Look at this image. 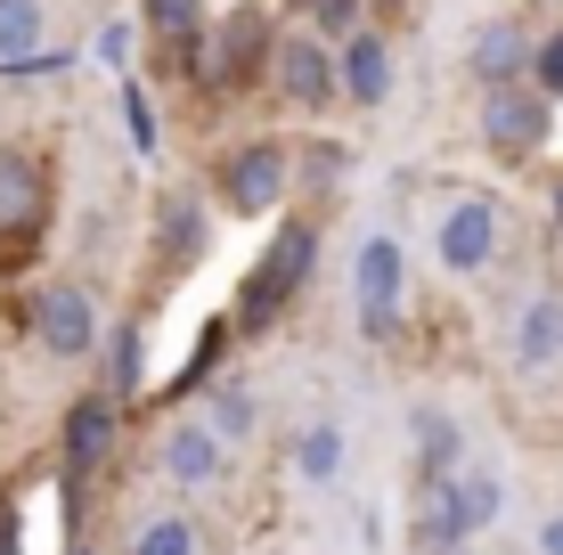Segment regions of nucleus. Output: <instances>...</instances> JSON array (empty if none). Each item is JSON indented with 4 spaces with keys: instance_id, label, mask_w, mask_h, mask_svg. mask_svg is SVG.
<instances>
[{
    "instance_id": "10",
    "label": "nucleus",
    "mask_w": 563,
    "mask_h": 555,
    "mask_svg": "<svg viewBox=\"0 0 563 555\" xmlns=\"http://www.w3.org/2000/svg\"><path fill=\"white\" fill-rule=\"evenodd\" d=\"M212 49H221V82L238 90V82H254L269 57H278V25H269V9H254V0H229Z\"/></svg>"
},
{
    "instance_id": "8",
    "label": "nucleus",
    "mask_w": 563,
    "mask_h": 555,
    "mask_svg": "<svg viewBox=\"0 0 563 555\" xmlns=\"http://www.w3.org/2000/svg\"><path fill=\"white\" fill-rule=\"evenodd\" d=\"M548 123H555L548 90H531V82L482 90V147H490V156H531V147L548 140Z\"/></svg>"
},
{
    "instance_id": "29",
    "label": "nucleus",
    "mask_w": 563,
    "mask_h": 555,
    "mask_svg": "<svg viewBox=\"0 0 563 555\" xmlns=\"http://www.w3.org/2000/svg\"><path fill=\"white\" fill-rule=\"evenodd\" d=\"M539 555H563V514H548V523H539Z\"/></svg>"
},
{
    "instance_id": "3",
    "label": "nucleus",
    "mask_w": 563,
    "mask_h": 555,
    "mask_svg": "<svg viewBox=\"0 0 563 555\" xmlns=\"http://www.w3.org/2000/svg\"><path fill=\"white\" fill-rule=\"evenodd\" d=\"M269 82H278L286 107L319 114L343 99V49L319 42V33H278V57H269Z\"/></svg>"
},
{
    "instance_id": "20",
    "label": "nucleus",
    "mask_w": 563,
    "mask_h": 555,
    "mask_svg": "<svg viewBox=\"0 0 563 555\" xmlns=\"http://www.w3.org/2000/svg\"><path fill=\"white\" fill-rule=\"evenodd\" d=\"M457 507H465V531L482 540V531H498V514H507V482L465 457V466H457Z\"/></svg>"
},
{
    "instance_id": "30",
    "label": "nucleus",
    "mask_w": 563,
    "mask_h": 555,
    "mask_svg": "<svg viewBox=\"0 0 563 555\" xmlns=\"http://www.w3.org/2000/svg\"><path fill=\"white\" fill-rule=\"evenodd\" d=\"M74 555H82V547H74Z\"/></svg>"
},
{
    "instance_id": "27",
    "label": "nucleus",
    "mask_w": 563,
    "mask_h": 555,
    "mask_svg": "<svg viewBox=\"0 0 563 555\" xmlns=\"http://www.w3.org/2000/svg\"><path fill=\"white\" fill-rule=\"evenodd\" d=\"M99 66H114V74H131V25L114 16V25L99 33Z\"/></svg>"
},
{
    "instance_id": "19",
    "label": "nucleus",
    "mask_w": 563,
    "mask_h": 555,
    "mask_svg": "<svg viewBox=\"0 0 563 555\" xmlns=\"http://www.w3.org/2000/svg\"><path fill=\"white\" fill-rule=\"evenodd\" d=\"M205 425L221 433L229 449H245V442H254V425H262V409H254V385H238V376H221V385L205 392Z\"/></svg>"
},
{
    "instance_id": "1",
    "label": "nucleus",
    "mask_w": 563,
    "mask_h": 555,
    "mask_svg": "<svg viewBox=\"0 0 563 555\" xmlns=\"http://www.w3.org/2000/svg\"><path fill=\"white\" fill-rule=\"evenodd\" d=\"M310 262H319V229H310V221H286L278 237H269L262 270L245 278V295H238V335H262L269 319L302 295V286H310Z\"/></svg>"
},
{
    "instance_id": "7",
    "label": "nucleus",
    "mask_w": 563,
    "mask_h": 555,
    "mask_svg": "<svg viewBox=\"0 0 563 555\" xmlns=\"http://www.w3.org/2000/svg\"><path fill=\"white\" fill-rule=\"evenodd\" d=\"M155 474H164L172 490H212V482H229V442L205 417H180V425L155 433Z\"/></svg>"
},
{
    "instance_id": "14",
    "label": "nucleus",
    "mask_w": 563,
    "mask_h": 555,
    "mask_svg": "<svg viewBox=\"0 0 563 555\" xmlns=\"http://www.w3.org/2000/svg\"><path fill=\"white\" fill-rule=\"evenodd\" d=\"M205 245H212L205 197H197V188H164V197H155V254H164L172 270H197Z\"/></svg>"
},
{
    "instance_id": "11",
    "label": "nucleus",
    "mask_w": 563,
    "mask_h": 555,
    "mask_svg": "<svg viewBox=\"0 0 563 555\" xmlns=\"http://www.w3.org/2000/svg\"><path fill=\"white\" fill-rule=\"evenodd\" d=\"M531 57H539V42L515 25V16H490V25L465 42V66H474V82H482V90H515V82H531Z\"/></svg>"
},
{
    "instance_id": "28",
    "label": "nucleus",
    "mask_w": 563,
    "mask_h": 555,
    "mask_svg": "<svg viewBox=\"0 0 563 555\" xmlns=\"http://www.w3.org/2000/svg\"><path fill=\"white\" fill-rule=\"evenodd\" d=\"M335 171H343V147H310V180L327 188V180H335Z\"/></svg>"
},
{
    "instance_id": "4",
    "label": "nucleus",
    "mask_w": 563,
    "mask_h": 555,
    "mask_svg": "<svg viewBox=\"0 0 563 555\" xmlns=\"http://www.w3.org/2000/svg\"><path fill=\"white\" fill-rule=\"evenodd\" d=\"M498 245H507V204L498 197H457L433 229V254L450 278H482L498 262Z\"/></svg>"
},
{
    "instance_id": "16",
    "label": "nucleus",
    "mask_w": 563,
    "mask_h": 555,
    "mask_svg": "<svg viewBox=\"0 0 563 555\" xmlns=\"http://www.w3.org/2000/svg\"><path fill=\"white\" fill-rule=\"evenodd\" d=\"M563 359V295H531L515 319V368H555Z\"/></svg>"
},
{
    "instance_id": "22",
    "label": "nucleus",
    "mask_w": 563,
    "mask_h": 555,
    "mask_svg": "<svg viewBox=\"0 0 563 555\" xmlns=\"http://www.w3.org/2000/svg\"><path fill=\"white\" fill-rule=\"evenodd\" d=\"M140 25L164 49H180V42H197V33H205V0H140Z\"/></svg>"
},
{
    "instance_id": "2",
    "label": "nucleus",
    "mask_w": 563,
    "mask_h": 555,
    "mask_svg": "<svg viewBox=\"0 0 563 555\" xmlns=\"http://www.w3.org/2000/svg\"><path fill=\"white\" fill-rule=\"evenodd\" d=\"M400 286H409V254H400V237H360L352 311H360V335L367 343H393L400 335Z\"/></svg>"
},
{
    "instance_id": "15",
    "label": "nucleus",
    "mask_w": 563,
    "mask_h": 555,
    "mask_svg": "<svg viewBox=\"0 0 563 555\" xmlns=\"http://www.w3.org/2000/svg\"><path fill=\"white\" fill-rule=\"evenodd\" d=\"M343 99L352 107L393 99V42H384V33H352V42H343Z\"/></svg>"
},
{
    "instance_id": "23",
    "label": "nucleus",
    "mask_w": 563,
    "mask_h": 555,
    "mask_svg": "<svg viewBox=\"0 0 563 555\" xmlns=\"http://www.w3.org/2000/svg\"><path fill=\"white\" fill-rule=\"evenodd\" d=\"M140 376H147L140 328H107V392L114 400H140Z\"/></svg>"
},
{
    "instance_id": "5",
    "label": "nucleus",
    "mask_w": 563,
    "mask_h": 555,
    "mask_svg": "<svg viewBox=\"0 0 563 555\" xmlns=\"http://www.w3.org/2000/svg\"><path fill=\"white\" fill-rule=\"evenodd\" d=\"M99 302H90V286H74V278H49V286H33V343H42L49 359H90L99 352Z\"/></svg>"
},
{
    "instance_id": "24",
    "label": "nucleus",
    "mask_w": 563,
    "mask_h": 555,
    "mask_svg": "<svg viewBox=\"0 0 563 555\" xmlns=\"http://www.w3.org/2000/svg\"><path fill=\"white\" fill-rule=\"evenodd\" d=\"M131 555H197V523L188 514H155V523H140V547Z\"/></svg>"
},
{
    "instance_id": "25",
    "label": "nucleus",
    "mask_w": 563,
    "mask_h": 555,
    "mask_svg": "<svg viewBox=\"0 0 563 555\" xmlns=\"http://www.w3.org/2000/svg\"><path fill=\"white\" fill-rule=\"evenodd\" d=\"M123 123H131V147H140V156H155V147H164V131H155V99H147V82H123Z\"/></svg>"
},
{
    "instance_id": "18",
    "label": "nucleus",
    "mask_w": 563,
    "mask_h": 555,
    "mask_svg": "<svg viewBox=\"0 0 563 555\" xmlns=\"http://www.w3.org/2000/svg\"><path fill=\"white\" fill-rule=\"evenodd\" d=\"M42 221V164L25 147H0V229H33Z\"/></svg>"
},
{
    "instance_id": "21",
    "label": "nucleus",
    "mask_w": 563,
    "mask_h": 555,
    "mask_svg": "<svg viewBox=\"0 0 563 555\" xmlns=\"http://www.w3.org/2000/svg\"><path fill=\"white\" fill-rule=\"evenodd\" d=\"M295 474H302V482H335V474H343V425H327V417L302 425L295 433Z\"/></svg>"
},
{
    "instance_id": "6",
    "label": "nucleus",
    "mask_w": 563,
    "mask_h": 555,
    "mask_svg": "<svg viewBox=\"0 0 563 555\" xmlns=\"http://www.w3.org/2000/svg\"><path fill=\"white\" fill-rule=\"evenodd\" d=\"M286 180H295V164H286V147H269V140H254V147H238V156H221V204L238 221H262V213H278V197H286Z\"/></svg>"
},
{
    "instance_id": "26",
    "label": "nucleus",
    "mask_w": 563,
    "mask_h": 555,
    "mask_svg": "<svg viewBox=\"0 0 563 555\" xmlns=\"http://www.w3.org/2000/svg\"><path fill=\"white\" fill-rule=\"evenodd\" d=\"M531 90H548V99H563V33H548L531 57Z\"/></svg>"
},
{
    "instance_id": "17",
    "label": "nucleus",
    "mask_w": 563,
    "mask_h": 555,
    "mask_svg": "<svg viewBox=\"0 0 563 555\" xmlns=\"http://www.w3.org/2000/svg\"><path fill=\"white\" fill-rule=\"evenodd\" d=\"M409 442H417V474H457L465 466V442H457V417L417 400L409 409Z\"/></svg>"
},
{
    "instance_id": "9",
    "label": "nucleus",
    "mask_w": 563,
    "mask_h": 555,
    "mask_svg": "<svg viewBox=\"0 0 563 555\" xmlns=\"http://www.w3.org/2000/svg\"><path fill=\"white\" fill-rule=\"evenodd\" d=\"M409 547L417 555H474V531H465V507H457V474H417Z\"/></svg>"
},
{
    "instance_id": "13",
    "label": "nucleus",
    "mask_w": 563,
    "mask_h": 555,
    "mask_svg": "<svg viewBox=\"0 0 563 555\" xmlns=\"http://www.w3.org/2000/svg\"><path fill=\"white\" fill-rule=\"evenodd\" d=\"M25 74H66V57L42 49V0H0V82Z\"/></svg>"
},
{
    "instance_id": "12",
    "label": "nucleus",
    "mask_w": 563,
    "mask_h": 555,
    "mask_svg": "<svg viewBox=\"0 0 563 555\" xmlns=\"http://www.w3.org/2000/svg\"><path fill=\"white\" fill-rule=\"evenodd\" d=\"M114 425H123V400H114L107 385H99V392H82V400L66 409V425H57V457H66L74 474L107 466V449H114Z\"/></svg>"
}]
</instances>
